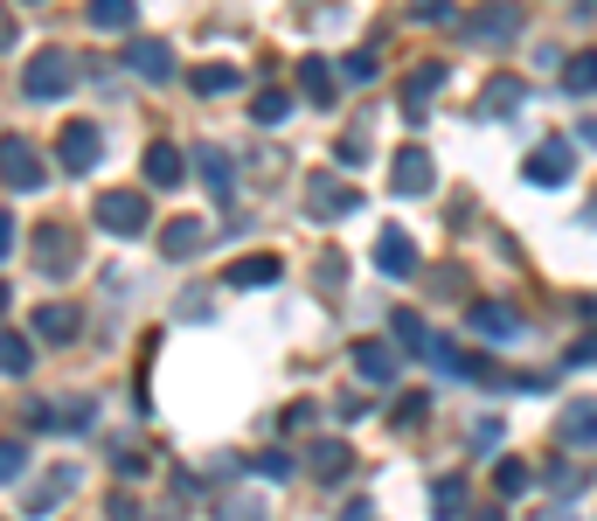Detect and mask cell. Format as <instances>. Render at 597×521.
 Returning <instances> with one entry per match:
<instances>
[{
	"instance_id": "obj_28",
	"label": "cell",
	"mask_w": 597,
	"mask_h": 521,
	"mask_svg": "<svg viewBox=\"0 0 597 521\" xmlns=\"http://www.w3.org/2000/svg\"><path fill=\"white\" fill-rule=\"evenodd\" d=\"M140 8L133 0H91V29H133Z\"/></svg>"
},
{
	"instance_id": "obj_11",
	"label": "cell",
	"mask_w": 597,
	"mask_h": 521,
	"mask_svg": "<svg viewBox=\"0 0 597 521\" xmlns=\"http://www.w3.org/2000/svg\"><path fill=\"white\" fill-rule=\"evenodd\" d=\"M465 327H473V334H486V341H522V313H514V306H501V299H480L473 313H465Z\"/></svg>"
},
{
	"instance_id": "obj_32",
	"label": "cell",
	"mask_w": 597,
	"mask_h": 521,
	"mask_svg": "<svg viewBox=\"0 0 597 521\" xmlns=\"http://www.w3.org/2000/svg\"><path fill=\"white\" fill-rule=\"evenodd\" d=\"M29 473V446L21 438H0V480H21Z\"/></svg>"
},
{
	"instance_id": "obj_49",
	"label": "cell",
	"mask_w": 597,
	"mask_h": 521,
	"mask_svg": "<svg viewBox=\"0 0 597 521\" xmlns=\"http://www.w3.org/2000/svg\"><path fill=\"white\" fill-rule=\"evenodd\" d=\"M8 42H14V35H8V14H0V49H8Z\"/></svg>"
},
{
	"instance_id": "obj_29",
	"label": "cell",
	"mask_w": 597,
	"mask_h": 521,
	"mask_svg": "<svg viewBox=\"0 0 597 521\" xmlns=\"http://www.w3.org/2000/svg\"><path fill=\"white\" fill-rule=\"evenodd\" d=\"M389 334H397L410 355H431V327L418 320V313H397V320H389Z\"/></svg>"
},
{
	"instance_id": "obj_43",
	"label": "cell",
	"mask_w": 597,
	"mask_h": 521,
	"mask_svg": "<svg viewBox=\"0 0 597 521\" xmlns=\"http://www.w3.org/2000/svg\"><path fill=\"white\" fill-rule=\"evenodd\" d=\"M410 14H418V21H445V14H452V0H418Z\"/></svg>"
},
{
	"instance_id": "obj_31",
	"label": "cell",
	"mask_w": 597,
	"mask_h": 521,
	"mask_svg": "<svg viewBox=\"0 0 597 521\" xmlns=\"http://www.w3.org/2000/svg\"><path fill=\"white\" fill-rule=\"evenodd\" d=\"M431 508H438V514H465V480H459V473H445V480L431 487Z\"/></svg>"
},
{
	"instance_id": "obj_18",
	"label": "cell",
	"mask_w": 597,
	"mask_h": 521,
	"mask_svg": "<svg viewBox=\"0 0 597 521\" xmlns=\"http://www.w3.org/2000/svg\"><path fill=\"white\" fill-rule=\"evenodd\" d=\"M278 278H285L278 257H237V265L223 272V285H237V293H257V285H278Z\"/></svg>"
},
{
	"instance_id": "obj_33",
	"label": "cell",
	"mask_w": 597,
	"mask_h": 521,
	"mask_svg": "<svg viewBox=\"0 0 597 521\" xmlns=\"http://www.w3.org/2000/svg\"><path fill=\"white\" fill-rule=\"evenodd\" d=\"M486 91H493V98H486V112H514V104H522V91H528V84H514V76H493Z\"/></svg>"
},
{
	"instance_id": "obj_20",
	"label": "cell",
	"mask_w": 597,
	"mask_h": 521,
	"mask_svg": "<svg viewBox=\"0 0 597 521\" xmlns=\"http://www.w3.org/2000/svg\"><path fill=\"white\" fill-rule=\"evenodd\" d=\"M306 466H313L320 480H341L348 466H354V452L341 446V438H313V446H306Z\"/></svg>"
},
{
	"instance_id": "obj_6",
	"label": "cell",
	"mask_w": 597,
	"mask_h": 521,
	"mask_svg": "<svg viewBox=\"0 0 597 521\" xmlns=\"http://www.w3.org/2000/svg\"><path fill=\"white\" fill-rule=\"evenodd\" d=\"M76 257H84V244H76L70 223H42V229H35V265H42L49 278H70Z\"/></svg>"
},
{
	"instance_id": "obj_3",
	"label": "cell",
	"mask_w": 597,
	"mask_h": 521,
	"mask_svg": "<svg viewBox=\"0 0 597 521\" xmlns=\"http://www.w3.org/2000/svg\"><path fill=\"white\" fill-rule=\"evenodd\" d=\"M97 229H112V237H146V229H153V202L133 195V188L97 195Z\"/></svg>"
},
{
	"instance_id": "obj_7",
	"label": "cell",
	"mask_w": 597,
	"mask_h": 521,
	"mask_svg": "<svg viewBox=\"0 0 597 521\" xmlns=\"http://www.w3.org/2000/svg\"><path fill=\"white\" fill-rule=\"evenodd\" d=\"M418 237H410L403 223H382V237H375V272L382 278H418Z\"/></svg>"
},
{
	"instance_id": "obj_37",
	"label": "cell",
	"mask_w": 597,
	"mask_h": 521,
	"mask_svg": "<svg viewBox=\"0 0 597 521\" xmlns=\"http://www.w3.org/2000/svg\"><path fill=\"white\" fill-rule=\"evenodd\" d=\"M105 514H112V521H140V501H133V493H112Z\"/></svg>"
},
{
	"instance_id": "obj_9",
	"label": "cell",
	"mask_w": 597,
	"mask_h": 521,
	"mask_svg": "<svg viewBox=\"0 0 597 521\" xmlns=\"http://www.w3.org/2000/svg\"><path fill=\"white\" fill-rule=\"evenodd\" d=\"M569 167H577V146H569V140H542L528 161H522V174L535 181V188H563Z\"/></svg>"
},
{
	"instance_id": "obj_45",
	"label": "cell",
	"mask_w": 597,
	"mask_h": 521,
	"mask_svg": "<svg viewBox=\"0 0 597 521\" xmlns=\"http://www.w3.org/2000/svg\"><path fill=\"white\" fill-rule=\"evenodd\" d=\"M465 521H507L501 508H473V501H465Z\"/></svg>"
},
{
	"instance_id": "obj_22",
	"label": "cell",
	"mask_w": 597,
	"mask_h": 521,
	"mask_svg": "<svg viewBox=\"0 0 597 521\" xmlns=\"http://www.w3.org/2000/svg\"><path fill=\"white\" fill-rule=\"evenodd\" d=\"M188 161H195V174H202V181H209V188H216V195H229V181H237V167H229V153H223V146H195V153H188Z\"/></svg>"
},
{
	"instance_id": "obj_26",
	"label": "cell",
	"mask_w": 597,
	"mask_h": 521,
	"mask_svg": "<svg viewBox=\"0 0 597 521\" xmlns=\"http://www.w3.org/2000/svg\"><path fill=\"white\" fill-rule=\"evenodd\" d=\"M202 244H209V229H202L195 216H181V223L161 229V251H167V257H188V251H202Z\"/></svg>"
},
{
	"instance_id": "obj_5",
	"label": "cell",
	"mask_w": 597,
	"mask_h": 521,
	"mask_svg": "<svg viewBox=\"0 0 597 521\" xmlns=\"http://www.w3.org/2000/svg\"><path fill=\"white\" fill-rule=\"evenodd\" d=\"M56 161H63L70 174H91L97 161H105V133H97L91 119H70L63 133H56Z\"/></svg>"
},
{
	"instance_id": "obj_24",
	"label": "cell",
	"mask_w": 597,
	"mask_h": 521,
	"mask_svg": "<svg viewBox=\"0 0 597 521\" xmlns=\"http://www.w3.org/2000/svg\"><path fill=\"white\" fill-rule=\"evenodd\" d=\"M188 84H195L202 98H229V91L244 84V70H237V63H202V70L188 76Z\"/></svg>"
},
{
	"instance_id": "obj_21",
	"label": "cell",
	"mask_w": 597,
	"mask_h": 521,
	"mask_svg": "<svg viewBox=\"0 0 597 521\" xmlns=\"http://www.w3.org/2000/svg\"><path fill=\"white\" fill-rule=\"evenodd\" d=\"M35 369V341L14 327H0V376H29Z\"/></svg>"
},
{
	"instance_id": "obj_41",
	"label": "cell",
	"mask_w": 597,
	"mask_h": 521,
	"mask_svg": "<svg viewBox=\"0 0 597 521\" xmlns=\"http://www.w3.org/2000/svg\"><path fill=\"white\" fill-rule=\"evenodd\" d=\"M313 417H320L313 403H292V410H285V425H292V431H313Z\"/></svg>"
},
{
	"instance_id": "obj_42",
	"label": "cell",
	"mask_w": 597,
	"mask_h": 521,
	"mask_svg": "<svg viewBox=\"0 0 597 521\" xmlns=\"http://www.w3.org/2000/svg\"><path fill=\"white\" fill-rule=\"evenodd\" d=\"M257 473H271V480H285V473H292V459H285V452H265V459H257Z\"/></svg>"
},
{
	"instance_id": "obj_44",
	"label": "cell",
	"mask_w": 597,
	"mask_h": 521,
	"mask_svg": "<svg viewBox=\"0 0 597 521\" xmlns=\"http://www.w3.org/2000/svg\"><path fill=\"white\" fill-rule=\"evenodd\" d=\"M8 251H14V216L0 208V257H8Z\"/></svg>"
},
{
	"instance_id": "obj_14",
	"label": "cell",
	"mask_w": 597,
	"mask_h": 521,
	"mask_svg": "<svg viewBox=\"0 0 597 521\" xmlns=\"http://www.w3.org/2000/svg\"><path fill=\"white\" fill-rule=\"evenodd\" d=\"M354 376L369 382V389L397 382V348H389V341H354Z\"/></svg>"
},
{
	"instance_id": "obj_34",
	"label": "cell",
	"mask_w": 597,
	"mask_h": 521,
	"mask_svg": "<svg viewBox=\"0 0 597 521\" xmlns=\"http://www.w3.org/2000/svg\"><path fill=\"white\" fill-rule=\"evenodd\" d=\"M424 417H431V397H403V403H397V425H403V431H418Z\"/></svg>"
},
{
	"instance_id": "obj_16",
	"label": "cell",
	"mask_w": 597,
	"mask_h": 521,
	"mask_svg": "<svg viewBox=\"0 0 597 521\" xmlns=\"http://www.w3.org/2000/svg\"><path fill=\"white\" fill-rule=\"evenodd\" d=\"M181 174H188V153H181L174 140H153L146 146V188H174Z\"/></svg>"
},
{
	"instance_id": "obj_47",
	"label": "cell",
	"mask_w": 597,
	"mask_h": 521,
	"mask_svg": "<svg viewBox=\"0 0 597 521\" xmlns=\"http://www.w3.org/2000/svg\"><path fill=\"white\" fill-rule=\"evenodd\" d=\"M577 133H584V140H590V146H597V119H584V125H577Z\"/></svg>"
},
{
	"instance_id": "obj_23",
	"label": "cell",
	"mask_w": 597,
	"mask_h": 521,
	"mask_svg": "<svg viewBox=\"0 0 597 521\" xmlns=\"http://www.w3.org/2000/svg\"><path fill=\"white\" fill-rule=\"evenodd\" d=\"M299 84H306V104H333L341 91H333V63L327 57H306L299 63Z\"/></svg>"
},
{
	"instance_id": "obj_13",
	"label": "cell",
	"mask_w": 597,
	"mask_h": 521,
	"mask_svg": "<svg viewBox=\"0 0 597 521\" xmlns=\"http://www.w3.org/2000/svg\"><path fill=\"white\" fill-rule=\"evenodd\" d=\"M389 181H397V195H424L431 181H438V167H431V153H424V146H403V153H397V167H389Z\"/></svg>"
},
{
	"instance_id": "obj_25",
	"label": "cell",
	"mask_w": 597,
	"mask_h": 521,
	"mask_svg": "<svg viewBox=\"0 0 597 521\" xmlns=\"http://www.w3.org/2000/svg\"><path fill=\"white\" fill-rule=\"evenodd\" d=\"M35 341H76V313L70 306H35Z\"/></svg>"
},
{
	"instance_id": "obj_1",
	"label": "cell",
	"mask_w": 597,
	"mask_h": 521,
	"mask_svg": "<svg viewBox=\"0 0 597 521\" xmlns=\"http://www.w3.org/2000/svg\"><path fill=\"white\" fill-rule=\"evenodd\" d=\"M70 84H76V57L70 49H35L29 70H21V91H29L35 104H56Z\"/></svg>"
},
{
	"instance_id": "obj_36",
	"label": "cell",
	"mask_w": 597,
	"mask_h": 521,
	"mask_svg": "<svg viewBox=\"0 0 597 521\" xmlns=\"http://www.w3.org/2000/svg\"><path fill=\"white\" fill-rule=\"evenodd\" d=\"M473 446H480V452L501 446V417H480V425H473Z\"/></svg>"
},
{
	"instance_id": "obj_30",
	"label": "cell",
	"mask_w": 597,
	"mask_h": 521,
	"mask_svg": "<svg viewBox=\"0 0 597 521\" xmlns=\"http://www.w3.org/2000/svg\"><path fill=\"white\" fill-rule=\"evenodd\" d=\"M285 112H292V91H257V98H250V119H257V125H278Z\"/></svg>"
},
{
	"instance_id": "obj_50",
	"label": "cell",
	"mask_w": 597,
	"mask_h": 521,
	"mask_svg": "<svg viewBox=\"0 0 597 521\" xmlns=\"http://www.w3.org/2000/svg\"><path fill=\"white\" fill-rule=\"evenodd\" d=\"M0 313H8V285H0Z\"/></svg>"
},
{
	"instance_id": "obj_38",
	"label": "cell",
	"mask_w": 597,
	"mask_h": 521,
	"mask_svg": "<svg viewBox=\"0 0 597 521\" xmlns=\"http://www.w3.org/2000/svg\"><path fill=\"white\" fill-rule=\"evenodd\" d=\"M223 521H265V508L257 501H223Z\"/></svg>"
},
{
	"instance_id": "obj_8",
	"label": "cell",
	"mask_w": 597,
	"mask_h": 521,
	"mask_svg": "<svg viewBox=\"0 0 597 521\" xmlns=\"http://www.w3.org/2000/svg\"><path fill=\"white\" fill-rule=\"evenodd\" d=\"M0 181H8V188H42V181H49V161H42V153L29 146V140H0Z\"/></svg>"
},
{
	"instance_id": "obj_4",
	"label": "cell",
	"mask_w": 597,
	"mask_h": 521,
	"mask_svg": "<svg viewBox=\"0 0 597 521\" xmlns=\"http://www.w3.org/2000/svg\"><path fill=\"white\" fill-rule=\"evenodd\" d=\"M361 208V188H348L341 174H306V216L313 223H341Z\"/></svg>"
},
{
	"instance_id": "obj_19",
	"label": "cell",
	"mask_w": 597,
	"mask_h": 521,
	"mask_svg": "<svg viewBox=\"0 0 597 521\" xmlns=\"http://www.w3.org/2000/svg\"><path fill=\"white\" fill-rule=\"evenodd\" d=\"M528 487H535V466H528V459H514V452L493 459V493H501V501H522Z\"/></svg>"
},
{
	"instance_id": "obj_39",
	"label": "cell",
	"mask_w": 597,
	"mask_h": 521,
	"mask_svg": "<svg viewBox=\"0 0 597 521\" xmlns=\"http://www.w3.org/2000/svg\"><path fill=\"white\" fill-rule=\"evenodd\" d=\"M341 70H348V84H369V76H375V57H348Z\"/></svg>"
},
{
	"instance_id": "obj_48",
	"label": "cell",
	"mask_w": 597,
	"mask_h": 521,
	"mask_svg": "<svg viewBox=\"0 0 597 521\" xmlns=\"http://www.w3.org/2000/svg\"><path fill=\"white\" fill-rule=\"evenodd\" d=\"M341 521H375V514H369V508H354V514H341Z\"/></svg>"
},
{
	"instance_id": "obj_15",
	"label": "cell",
	"mask_w": 597,
	"mask_h": 521,
	"mask_svg": "<svg viewBox=\"0 0 597 521\" xmlns=\"http://www.w3.org/2000/svg\"><path fill=\"white\" fill-rule=\"evenodd\" d=\"M91 417H97L91 397H63V403L35 410V431H91Z\"/></svg>"
},
{
	"instance_id": "obj_27",
	"label": "cell",
	"mask_w": 597,
	"mask_h": 521,
	"mask_svg": "<svg viewBox=\"0 0 597 521\" xmlns=\"http://www.w3.org/2000/svg\"><path fill=\"white\" fill-rule=\"evenodd\" d=\"M563 84H569V98H590L597 91V49H577V57L563 63Z\"/></svg>"
},
{
	"instance_id": "obj_46",
	"label": "cell",
	"mask_w": 597,
	"mask_h": 521,
	"mask_svg": "<svg viewBox=\"0 0 597 521\" xmlns=\"http://www.w3.org/2000/svg\"><path fill=\"white\" fill-rule=\"evenodd\" d=\"M535 521H577V514H569V508H542Z\"/></svg>"
},
{
	"instance_id": "obj_35",
	"label": "cell",
	"mask_w": 597,
	"mask_h": 521,
	"mask_svg": "<svg viewBox=\"0 0 597 521\" xmlns=\"http://www.w3.org/2000/svg\"><path fill=\"white\" fill-rule=\"evenodd\" d=\"M333 161H341V167H361V161H369V146L348 133V140H333Z\"/></svg>"
},
{
	"instance_id": "obj_2",
	"label": "cell",
	"mask_w": 597,
	"mask_h": 521,
	"mask_svg": "<svg viewBox=\"0 0 597 521\" xmlns=\"http://www.w3.org/2000/svg\"><path fill=\"white\" fill-rule=\"evenodd\" d=\"M465 35H473L480 49H507L514 35H528L522 0H486V8H473V14H465Z\"/></svg>"
},
{
	"instance_id": "obj_12",
	"label": "cell",
	"mask_w": 597,
	"mask_h": 521,
	"mask_svg": "<svg viewBox=\"0 0 597 521\" xmlns=\"http://www.w3.org/2000/svg\"><path fill=\"white\" fill-rule=\"evenodd\" d=\"M125 63H133L146 84H167L174 76V49L161 42V35H133V49H125Z\"/></svg>"
},
{
	"instance_id": "obj_17",
	"label": "cell",
	"mask_w": 597,
	"mask_h": 521,
	"mask_svg": "<svg viewBox=\"0 0 597 521\" xmlns=\"http://www.w3.org/2000/svg\"><path fill=\"white\" fill-rule=\"evenodd\" d=\"M556 438L569 452H590L597 446V403H569L563 417H556Z\"/></svg>"
},
{
	"instance_id": "obj_10",
	"label": "cell",
	"mask_w": 597,
	"mask_h": 521,
	"mask_svg": "<svg viewBox=\"0 0 597 521\" xmlns=\"http://www.w3.org/2000/svg\"><path fill=\"white\" fill-rule=\"evenodd\" d=\"M70 493H76V466H49V473L21 493V514H49V508H63Z\"/></svg>"
},
{
	"instance_id": "obj_40",
	"label": "cell",
	"mask_w": 597,
	"mask_h": 521,
	"mask_svg": "<svg viewBox=\"0 0 597 521\" xmlns=\"http://www.w3.org/2000/svg\"><path fill=\"white\" fill-rule=\"evenodd\" d=\"M569 361H597V327H590V334H577V341H569Z\"/></svg>"
}]
</instances>
